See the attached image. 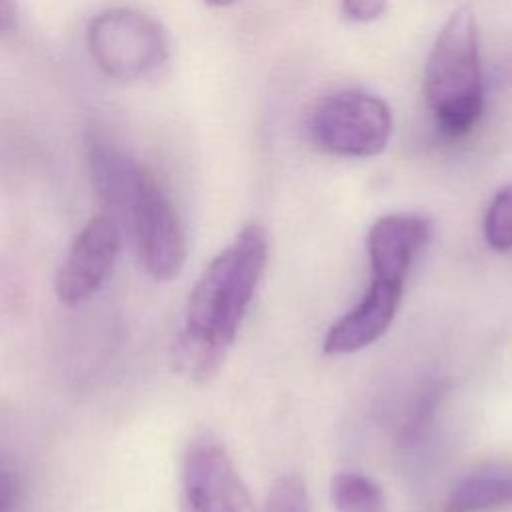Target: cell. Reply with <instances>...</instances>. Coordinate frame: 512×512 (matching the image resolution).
I'll return each instance as SVG.
<instances>
[{
	"mask_svg": "<svg viewBox=\"0 0 512 512\" xmlns=\"http://www.w3.org/2000/svg\"><path fill=\"white\" fill-rule=\"evenodd\" d=\"M268 250L266 230L246 224L206 264L172 344V364L180 376L206 382L220 370L260 286Z\"/></svg>",
	"mask_w": 512,
	"mask_h": 512,
	"instance_id": "1",
	"label": "cell"
},
{
	"mask_svg": "<svg viewBox=\"0 0 512 512\" xmlns=\"http://www.w3.org/2000/svg\"><path fill=\"white\" fill-rule=\"evenodd\" d=\"M88 166L104 214L126 234L146 274L160 282L176 278L186 262V238L176 208L156 176L102 138L90 142Z\"/></svg>",
	"mask_w": 512,
	"mask_h": 512,
	"instance_id": "2",
	"label": "cell"
},
{
	"mask_svg": "<svg viewBox=\"0 0 512 512\" xmlns=\"http://www.w3.org/2000/svg\"><path fill=\"white\" fill-rule=\"evenodd\" d=\"M432 238V222L422 214L380 216L366 232L370 284L362 298L332 322L322 338L326 356H350L378 342L392 326L406 278Z\"/></svg>",
	"mask_w": 512,
	"mask_h": 512,
	"instance_id": "3",
	"label": "cell"
},
{
	"mask_svg": "<svg viewBox=\"0 0 512 512\" xmlns=\"http://www.w3.org/2000/svg\"><path fill=\"white\" fill-rule=\"evenodd\" d=\"M424 96L436 124L450 136L470 132L484 112L480 34L468 6L448 16L430 48Z\"/></svg>",
	"mask_w": 512,
	"mask_h": 512,
	"instance_id": "4",
	"label": "cell"
},
{
	"mask_svg": "<svg viewBox=\"0 0 512 512\" xmlns=\"http://www.w3.org/2000/svg\"><path fill=\"white\" fill-rule=\"evenodd\" d=\"M86 46L94 64L120 82L150 78L170 56L164 26L150 14L126 6L96 14L86 30Z\"/></svg>",
	"mask_w": 512,
	"mask_h": 512,
	"instance_id": "5",
	"label": "cell"
},
{
	"mask_svg": "<svg viewBox=\"0 0 512 512\" xmlns=\"http://www.w3.org/2000/svg\"><path fill=\"white\" fill-rule=\"evenodd\" d=\"M314 142L336 156L368 158L380 154L392 134L388 104L364 90H338L322 98L310 118Z\"/></svg>",
	"mask_w": 512,
	"mask_h": 512,
	"instance_id": "6",
	"label": "cell"
},
{
	"mask_svg": "<svg viewBox=\"0 0 512 512\" xmlns=\"http://www.w3.org/2000/svg\"><path fill=\"white\" fill-rule=\"evenodd\" d=\"M180 512H252V502L226 448L210 434L192 438L180 466Z\"/></svg>",
	"mask_w": 512,
	"mask_h": 512,
	"instance_id": "7",
	"label": "cell"
},
{
	"mask_svg": "<svg viewBox=\"0 0 512 512\" xmlns=\"http://www.w3.org/2000/svg\"><path fill=\"white\" fill-rule=\"evenodd\" d=\"M122 246V232L108 214L92 216L72 240L54 290L62 304L74 306L94 296L110 276Z\"/></svg>",
	"mask_w": 512,
	"mask_h": 512,
	"instance_id": "8",
	"label": "cell"
},
{
	"mask_svg": "<svg viewBox=\"0 0 512 512\" xmlns=\"http://www.w3.org/2000/svg\"><path fill=\"white\" fill-rule=\"evenodd\" d=\"M508 504H512V472L480 470L450 488L442 512H494Z\"/></svg>",
	"mask_w": 512,
	"mask_h": 512,
	"instance_id": "9",
	"label": "cell"
},
{
	"mask_svg": "<svg viewBox=\"0 0 512 512\" xmlns=\"http://www.w3.org/2000/svg\"><path fill=\"white\" fill-rule=\"evenodd\" d=\"M330 500L336 512H384L386 502L380 484L356 470H342L332 476Z\"/></svg>",
	"mask_w": 512,
	"mask_h": 512,
	"instance_id": "10",
	"label": "cell"
},
{
	"mask_svg": "<svg viewBox=\"0 0 512 512\" xmlns=\"http://www.w3.org/2000/svg\"><path fill=\"white\" fill-rule=\"evenodd\" d=\"M486 244L496 252H510L512 250V188L500 190L486 214L482 224Z\"/></svg>",
	"mask_w": 512,
	"mask_h": 512,
	"instance_id": "11",
	"label": "cell"
},
{
	"mask_svg": "<svg viewBox=\"0 0 512 512\" xmlns=\"http://www.w3.org/2000/svg\"><path fill=\"white\" fill-rule=\"evenodd\" d=\"M260 512H312L302 476L296 472L278 476L272 482Z\"/></svg>",
	"mask_w": 512,
	"mask_h": 512,
	"instance_id": "12",
	"label": "cell"
},
{
	"mask_svg": "<svg viewBox=\"0 0 512 512\" xmlns=\"http://www.w3.org/2000/svg\"><path fill=\"white\" fill-rule=\"evenodd\" d=\"M386 10V0H342V14L352 22H372Z\"/></svg>",
	"mask_w": 512,
	"mask_h": 512,
	"instance_id": "13",
	"label": "cell"
},
{
	"mask_svg": "<svg viewBox=\"0 0 512 512\" xmlns=\"http://www.w3.org/2000/svg\"><path fill=\"white\" fill-rule=\"evenodd\" d=\"M18 478L12 470L0 466V512H10L18 500Z\"/></svg>",
	"mask_w": 512,
	"mask_h": 512,
	"instance_id": "14",
	"label": "cell"
},
{
	"mask_svg": "<svg viewBox=\"0 0 512 512\" xmlns=\"http://www.w3.org/2000/svg\"><path fill=\"white\" fill-rule=\"evenodd\" d=\"M16 22V0H0V30H10Z\"/></svg>",
	"mask_w": 512,
	"mask_h": 512,
	"instance_id": "15",
	"label": "cell"
},
{
	"mask_svg": "<svg viewBox=\"0 0 512 512\" xmlns=\"http://www.w3.org/2000/svg\"><path fill=\"white\" fill-rule=\"evenodd\" d=\"M206 2L212 4V6H230V4H234L238 0H206Z\"/></svg>",
	"mask_w": 512,
	"mask_h": 512,
	"instance_id": "16",
	"label": "cell"
}]
</instances>
